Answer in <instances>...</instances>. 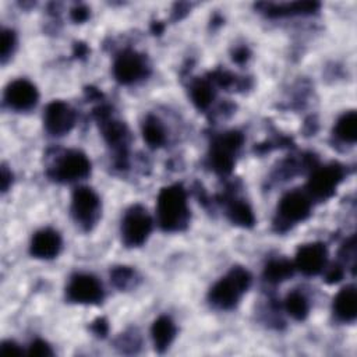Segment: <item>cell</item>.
<instances>
[{
	"mask_svg": "<svg viewBox=\"0 0 357 357\" xmlns=\"http://www.w3.org/2000/svg\"><path fill=\"white\" fill-rule=\"evenodd\" d=\"M158 223L165 231L183 230L190 219L187 194L181 184L163 187L156 199Z\"/></svg>",
	"mask_w": 357,
	"mask_h": 357,
	"instance_id": "obj_1",
	"label": "cell"
},
{
	"mask_svg": "<svg viewBox=\"0 0 357 357\" xmlns=\"http://www.w3.org/2000/svg\"><path fill=\"white\" fill-rule=\"evenodd\" d=\"M250 283L251 276L248 271L241 266H234L211 287L209 301L219 310H231L238 304L241 296L250 287Z\"/></svg>",
	"mask_w": 357,
	"mask_h": 357,
	"instance_id": "obj_2",
	"label": "cell"
},
{
	"mask_svg": "<svg viewBox=\"0 0 357 357\" xmlns=\"http://www.w3.org/2000/svg\"><path fill=\"white\" fill-rule=\"evenodd\" d=\"M152 218L141 205H134L126 211L121 220V240L127 247H139L149 237Z\"/></svg>",
	"mask_w": 357,
	"mask_h": 357,
	"instance_id": "obj_3",
	"label": "cell"
},
{
	"mask_svg": "<svg viewBox=\"0 0 357 357\" xmlns=\"http://www.w3.org/2000/svg\"><path fill=\"white\" fill-rule=\"evenodd\" d=\"M244 137L238 131H227L219 135L211 146V166L220 174H227L234 166V158L241 148Z\"/></svg>",
	"mask_w": 357,
	"mask_h": 357,
	"instance_id": "obj_4",
	"label": "cell"
},
{
	"mask_svg": "<svg viewBox=\"0 0 357 357\" xmlns=\"http://www.w3.org/2000/svg\"><path fill=\"white\" fill-rule=\"evenodd\" d=\"M91 173V162L81 151H67L50 169L49 174L53 180L60 183H74L88 177Z\"/></svg>",
	"mask_w": 357,
	"mask_h": 357,
	"instance_id": "obj_5",
	"label": "cell"
},
{
	"mask_svg": "<svg viewBox=\"0 0 357 357\" xmlns=\"http://www.w3.org/2000/svg\"><path fill=\"white\" fill-rule=\"evenodd\" d=\"M343 167L337 163H329L315 167L308 178L305 192L311 199H326L336 191L343 180Z\"/></svg>",
	"mask_w": 357,
	"mask_h": 357,
	"instance_id": "obj_6",
	"label": "cell"
},
{
	"mask_svg": "<svg viewBox=\"0 0 357 357\" xmlns=\"http://www.w3.org/2000/svg\"><path fill=\"white\" fill-rule=\"evenodd\" d=\"M100 212V199L89 187H78L71 197V215L84 230L92 229Z\"/></svg>",
	"mask_w": 357,
	"mask_h": 357,
	"instance_id": "obj_7",
	"label": "cell"
},
{
	"mask_svg": "<svg viewBox=\"0 0 357 357\" xmlns=\"http://www.w3.org/2000/svg\"><path fill=\"white\" fill-rule=\"evenodd\" d=\"M312 199L305 191L293 190L284 194L278 205V218L280 225H296L308 218Z\"/></svg>",
	"mask_w": 357,
	"mask_h": 357,
	"instance_id": "obj_8",
	"label": "cell"
},
{
	"mask_svg": "<svg viewBox=\"0 0 357 357\" xmlns=\"http://www.w3.org/2000/svg\"><path fill=\"white\" fill-rule=\"evenodd\" d=\"M67 298L77 304H99L103 300L102 283L89 273L71 276L67 289Z\"/></svg>",
	"mask_w": 357,
	"mask_h": 357,
	"instance_id": "obj_9",
	"label": "cell"
},
{
	"mask_svg": "<svg viewBox=\"0 0 357 357\" xmlns=\"http://www.w3.org/2000/svg\"><path fill=\"white\" fill-rule=\"evenodd\" d=\"M148 74V64L145 57L134 50L121 52L113 63L114 78L124 85L134 84Z\"/></svg>",
	"mask_w": 357,
	"mask_h": 357,
	"instance_id": "obj_10",
	"label": "cell"
},
{
	"mask_svg": "<svg viewBox=\"0 0 357 357\" xmlns=\"http://www.w3.org/2000/svg\"><path fill=\"white\" fill-rule=\"evenodd\" d=\"M75 124V112L63 100L50 102L43 113L45 130L54 137L66 135Z\"/></svg>",
	"mask_w": 357,
	"mask_h": 357,
	"instance_id": "obj_11",
	"label": "cell"
},
{
	"mask_svg": "<svg viewBox=\"0 0 357 357\" xmlns=\"http://www.w3.org/2000/svg\"><path fill=\"white\" fill-rule=\"evenodd\" d=\"M38 99L39 93L36 86L25 78L11 81L4 89L6 105L17 112L31 110L38 103Z\"/></svg>",
	"mask_w": 357,
	"mask_h": 357,
	"instance_id": "obj_12",
	"label": "cell"
},
{
	"mask_svg": "<svg viewBox=\"0 0 357 357\" xmlns=\"http://www.w3.org/2000/svg\"><path fill=\"white\" fill-rule=\"evenodd\" d=\"M328 261V250L322 243H308L303 244L296 254L294 268L307 276H314L321 273Z\"/></svg>",
	"mask_w": 357,
	"mask_h": 357,
	"instance_id": "obj_13",
	"label": "cell"
},
{
	"mask_svg": "<svg viewBox=\"0 0 357 357\" xmlns=\"http://www.w3.org/2000/svg\"><path fill=\"white\" fill-rule=\"evenodd\" d=\"M60 250H61V237L56 230L50 227L38 230L33 234L29 245L31 255L38 259H52L59 255Z\"/></svg>",
	"mask_w": 357,
	"mask_h": 357,
	"instance_id": "obj_14",
	"label": "cell"
},
{
	"mask_svg": "<svg viewBox=\"0 0 357 357\" xmlns=\"http://www.w3.org/2000/svg\"><path fill=\"white\" fill-rule=\"evenodd\" d=\"M333 315L340 322H354L357 317V293L354 284L342 287L333 298Z\"/></svg>",
	"mask_w": 357,
	"mask_h": 357,
	"instance_id": "obj_15",
	"label": "cell"
},
{
	"mask_svg": "<svg viewBox=\"0 0 357 357\" xmlns=\"http://www.w3.org/2000/svg\"><path fill=\"white\" fill-rule=\"evenodd\" d=\"M151 335L153 340V346L158 351H165L173 342L176 336V325L172 318L162 315L152 324Z\"/></svg>",
	"mask_w": 357,
	"mask_h": 357,
	"instance_id": "obj_16",
	"label": "cell"
},
{
	"mask_svg": "<svg viewBox=\"0 0 357 357\" xmlns=\"http://www.w3.org/2000/svg\"><path fill=\"white\" fill-rule=\"evenodd\" d=\"M100 128L109 145H113L116 148H121L123 145H126L127 128L121 121L110 119L109 116H100Z\"/></svg>",
	"mask_w": 357,
	"mask_h": 357,
	"instance_id": "obj_17",
	"label": "cell"
},
{
	"mask_svg": "<svg viewBox=\"0 0 357 357\" xmlns=\"http://www.w3.org/2000/svg\"><path fill=\"white\" fill-rule=\"evenodd\" d=\"M333 134L343 142L354 144L357 139V113L356 110H349L343 113L333 128Z\"/></svg>",
	"mask_w": 357,
	"mask_h": 357,
	"instance_id": "obj_18",
	"label": "cell"
},
{
	"mask_svg": "<svg viewBox=\"0 0 357 357\" xmlns=\"http://www.w3.org/2000/svg\"><path fill=\"white\" fill-rule=\"evenodd\" d=\"M294 272V264L284 258L271 259L264 269V278L269 283H280L287 280Z\"/></svg>",
	"mask_w": 357,
	"mask_h": 357,
	"instance_id": "obj_19",
	"label": "cell"
},
{
	"mask_svg": "<svg viewBox=\"0 0 357 357\" xmlns=\"http://www.w3.org/2000/svg\"><path fill=\"white\" fill-rule=\"evenodd\" d=\"M319 7L318 3L312 1H296V3H283V4H269L266 14L271 17H283L294 14H311Z\"/></svg>",
	"mask_w": 357,
	"mask_h": 357,
	"instance_id": "obj_20",
	"label": "cell"
},
{
	"mask_svg": "<svg viewBox=\"0 0 357 357\" xmlns=\"http://www.w3.org/2000/svg\"><path fill=\"white\" fill-rule=\"evenodd\" d=\"M144 141L151 148H159L166 142V131L163 124L155 116H148L142 123Z\"/></svg>",
	"mask_w": 357,
	"mask_h": 357,
	"instance_id": "obj_21",
	"label": "cell"
},
{
	"mask_svg": "<svg viewBox=\"0 0 357 357\" xmlns=\"http://www.w3.org/2000/svg\"><path fill=\"white\" fill-rule=\"evenodd\" d=\"M227 216L231 223L241 227H251L255 223L254 212L244 199H233L227 206Z\"/></svg>",
	"mask_w": 357,
	"mask_h": 357,
	"instance_id": "obj_22",
	"label": "cell"
},
{
	"mask_svg": "<svg viewBox=\"0 0 357 357\" xmlns=\"http://www.w3.org/2000/svg\"><path fill=\"white\" fill-rule=\"evenodd\" d=\"M284 308H286V312L293 319L303 321L308 315L310 304H308L307 297L303 293L294 290V291L287 294V297L284 300Z\"/></svg>",
	"mask_w": 357,
	"mask_h": 357,
	"instance_id": "obj_23",
	"label": "cell"
},
{
	"mask_svg": "<svg viewBox=\"0 0 357 357\" xmlns=\"http://www.w3.org/2000/svg\"><path fill=\"white\" fill-rule=\"evenodd\" d=\"M215 98L213 86L206 79H198L191 86V99L198 109H206Z\"/></svg>",
	"mask_w": 357,
	"mask_h": 357,
	"instance_id": "obj_24",
	"label": "cell"
},
{
	"mask_svg": "<svg viewBox=\"0 0 357 357\" xmlns=\"http://www.w3.org/2000/svg\"><path fill=\"white\" fill-rule=\"evenodd\" d=\"M17 45V36L13 29H3L1 31V40H0V53H1V61L6 63V60L13 54Z\"/></svg>",
	"mask_w": 357,
	"mask_h": 357,
	"instance_id": "obj_25",
	"label": "cell"
},
{
	"mask_svg": "<svg viewBox=\"0 0 357 357\" xmlns=\"http://www.w3.org/2000/svg\"><path fill=\"white\" fill-rule=\"evenodd\" d=\"M112 278H113V282L119 286V287H126V284L128 282H131V279L134 278V272L126 266H120L117 269L113 271L112 273Z\"/></svg>",
	"mask_w": 357,
	"mask_h": 357,
	"instance_id": "obj_26",
	"label": "cell"
},
{
	"mask_svg": "<svg viewBox=\"0 0 357 357\" xmlns=\"http://www.w3.org/2000/svg\"><path fill=\"white\" fill-rule=\"evenodd\" d=\"M28 354H31V356H52L53 350L45 340L35 339L28 347Z\"/></svg>",
	"mask_w": 357,
	"mask_h": 357,
	"instance_id": "obj_27",
	"label": "cell"
},
{
	"mask_svg": "<svg viewBox=\"0 0 357 357\" xmlns=\"http://www.w3.org/2000/svg\"><path fill=\"white\" fill-rule=\"evenodd\" d=\"M342 278H343V269H342V266L333 265L332 268H329V269L326 271L325 280H326L328 283H336V282H339Z\"/></svg>",
	"mask_w": 357,
	"mask_h": 357,
	"instance_id": "obj_28",
	"label": "cell"
},
{
	"mask_svg": "<svg viewBox=\"0 0 357 357\" xmlns=\"http://www.w3.org/2000/svg\"><path fill=\"white\" fill-rule=\"evenodd\" d=\"M0 351L3 354H17V356L22 354V349L17 343H14L13 340L3 342L1 346H0Z\"/></svg>",
	"mask_w": 357,
	"mask_h": 357,
	"instance_id": "obj_29",
	"label": "cell"
},
{
	"mask_svg": "<svg viewBox=\"0 0 357 357\" xmlns=\"http://www.w3.org/2000/svg\"><path fill=\"white\" fill-rule=\"evenodd\" d=\"M88 15H89L88 8H85V7H82V6L75 7V8H73V11H71V18H73L75 22H82V21H85V20L88 18Z\"/></svg>",
	"mask_w": 357,
	"mask_h": 357,
	"instance_id": "obj_30",
	"label": "cell"
},
{
	"mask_svg": "<svg viewBox=\"0 0 357 357\" xmlns=\"http://www.w3.org/2000/svg\"><path fill=\"white\" fill-rule=\"evenodd\" d=\"M11 181H13L11 172H8L6 166H3L1 167V191L3 192H6L8 190V187L11 185Z\"/></svg>",
	"mask_w": 357,
	"mask_h": 357,
	"instance_id": "obj_31",
	"label": "cell"
},
{
	"mask_svg": "<svg viewBox=\"0 0 357 357\" xmlns=\"http://www.w3.org/2000/svg\"><path fill=\"white\" fill-rule=\"evenodd\" d=\"M93 329L98 335H105L107 332V324L103 318H98L95 322H93Z\"/></svg>",
	"mask_w": 357,
	"mask_h": 357,
	"instance_id": "obj_32",
	"label": "cell"
},
{
	"mask_svg": "<svg viewBox=\"0 0 357 357\" xmlns=\"http://www.w3.org/2000/svg\"><path fill=\"white\" fill-rule=\"evenodd\" d=\"M247 50L244 49V47H241V49H238L236 53H234V56H233V59L236 60V61H240V57H241V61L243 60H245L247 59Z\"/></svg>",
	"mask_w": 357,
	"mask_h": 357,
	"instance_id": "obj_33",
	"label": "cell"
}]
</instances>
